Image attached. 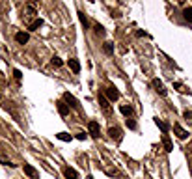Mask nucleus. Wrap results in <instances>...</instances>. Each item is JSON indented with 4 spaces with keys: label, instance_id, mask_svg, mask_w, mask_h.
<instances>
[{
    "label": "nucleus",
    "instance_id": "nucleus-10",
    "mask_svg": "<svg viewBox=\"0 0 192 179\" xmlns=\"http://www.w3.org/2000/svg\"><path fill=\"white\" fill-rule=\"evenodd\" d=\"M41 26H43V19L37 17V19H34V21L28 24V30H30V32H35V30H39Z\"/></svg>",
    "mask_w": 192,
    "mask_h": 179
},
{
    "label": "nucleus",
    "instance_id": "nucleus-31",
    "mask_svg": "<svg viewBox=\"0 0 192 179\" xmlns=\"http://www.w3.org/2000/svg\"><path fill=\"white\" fill-rule=\"evenodd\" d=\"M86 179H93V177H91V176H88V177H86Z\"/></svg>",
    "mask_w": 192,
    "mask_h": 179
},
{
    "label": "nucleus",
    "instance_id": "nucleus-17",
    "mask_svg": "<svg viewBox=\"0 0 192 179\" xmlns=\"http://www.w3.org/2000/svg\"><path fill=\"white\" fill-rule=\"evenodd\" d=\"M99 105L103 106L105 112H108V106H110V105H108V101H106V97H105L103 93H99Z\"/></svg>",
    "mask_w": 192,
    "mask_h": 179
},
{
    "label": "nucleus",
    "instance_id": "nucleus-8",
    "mask_svg": "<svg viewBox=\"0 0 192 179\" xmlns=\"http://www.w3.org/2000/svg\"><path fill=\"white\" fill-rule=\"evenodd\" d=\"M63 176H65V179H78V172L75 168H71V166H65L63 168Z\"/></svg>",
    "mask_w": 192,
    "mask_h": 179
},
{
    "label": "nucleus",
    "instance_id": "nucleus-25",
    "mask_svg": "<svg viewBox=\"0 0 192 179\" xmlns=\"http://www.w3.org/2000/svg\"><path fill=\"white\" fill-rule=\"evenodd\" d=\"M0 163H2L4 166H9V168H15V164H13V163H9V161H7V159H4V157H0Z\"/></svg>",
    "mask_w": 192,
    "mask_h": 179
},
{
    "label": "nucleus",
    "instance_id": "nucleus-13",
    "mask_svg": "<svg viewBox=\"0 0 192 179\" xmlns=\"http://www.w3.org/2000/svg\"><path fill=\"white\" fill-rule=\"evenodd\" d=\"M56 105H58V112H60V116H67V114H69V106H67L63 101H58Z\"/></svg>",
    "mask_w": 192,
    "mask_h": 179
},
{
    "label": "nucleus",
    "instance_id": "nucleus-5",
    "mask_svg": "<svg viewBox=\"0 0 192 179\" xmlns=\"http://www.w3.org/2000/svg\"><path fill=\"white\" fill-rule=\"evenodd\" d=\"M174 131H176V134H177V138H179V140H187V138H189V131H187V129H183L179 123H174Z\"/></svg>",
    "mask_w": 192,
    "mask_h": 179
},
{
    "label": "nucleus",
    "instance_id": "nucleus-7",
    "mask_svg": "<svg viewBox=\"0 0 192 179\" xmlns=\"http://www.w3.org/2000/svg\"><path fill=\"white\" fill-rule=\"evenodd\" d=\"M151 84H153V88L157 90V93H159V95H162V97H166V93H168V92L164 90V86H162V82H161L159 78H153V80H151Z\"/></svg>",
    "mask_w": 192,
    "mask_h": 179
},
{
    "label": "nucleus",
    "instance_id": "nucleus-14",
    "mask_svg": "<svg viewBox=\"0 0 192 179\" xmlns=\"http://www.w3.org/2000/svg\"><path fill=\"white\" fill-rule=\"evenodd\" d=\"M119 112H121L123 116H127V118H131L134 110H133V106H131V105H121V106H119Z\"/></svg>",
    "mask_w": 192,
    "mask_h": 179
},
{
    "label": "nucleus",
    "instance_id": "nucleus-30",
    "mask_svg": "<svg viewBox=\"0 0 192 179\" xmlns=\"http://www.w3.org/2000/svg\"><path fill=\"white\" fill-rule=\"evenodd\" d=\"M174 88H176V90H179V92H181V82H174Z\"/></svg>",
    "mask_w": 192,
    "mask_h": 179
},
{
    "label": "nucleus",
    "instance_id": "nucleus-21",
    "mask_svg": "<svg viewBox=\"0 0 192 179\" xmlns=\"http://www.w3.org/2000/svg\"><path fill=\"white\" fill-rule=\"evenodd\" d=\"M93 28H95V34H97V35H105V26H103V24L95 22V24H93Z\"/></svg>",
    "mask_w": 192,
    "mask_h": 179
},
{
    "label": "nucleus",
    "instance_id": "nucleus-27",
    "mask_svg": "<svg viewBox=\"0 0 192 179\" xmlns=\"http://www.w3.org/2000/svg\"><path fill=\"white\" fill-rule=\"evenodd\" d=\"M183 118H185V120H192V110H185V112H183Z\"/></svg>",
    "mask_w": 192,
    "mask_h": 179
},
{
    "label": "nucleus",
    "instance_id": "nucleus-18",
    "mask_svg": "<svg viewBox=\"0 0 192 179\" xmlns=\"http://www.w3.org/2000/svg\"><path fill=\"white\" fill-rule=\"evenodd\" d=\"M56 138H58V140H62V142H71V140H73V136H71V134H67V133H58V134H56Z\"/></svg>",
    "mask_w": 192,
    "mask_h": 179
},
{
    "label": "nucleus",
    "instance_id": "nucleus-4",
    "mask_svg": "<svg viewBox=\"0 0 192 179\" xmlns=\"http://www.w3.org/2000/svg\"><path fill=\"white\" fill-rule=\"evenodd\" d=\"M88 131H90V136H93V138H99V134H101V127H99L97 121H90Z\"/></svg>",
    "mask_w": 192,
    "mask_h": 179
},
{
    "label": "nucleus",
    "instance_id": "nucleus-19",
    "mask_svg": "<svg viewBox=\"0 0 192 179\" xmlns=\"http://www.w3.org/2000/svg\"><path fill=\"white\" fill-rule=\"evenodd\" d=\"M78 19H80V22H82V26H84V30H86V28H88V24H90V22H88L86 13H84V11H78Z\"/></svg>",
    "mask_w": 192,
    "mask_h": 179
},
{
    "label": "nucleus",
    "instance_id": "nucleus-28",
    "mask_svg": "<svg viewBox=\"0 0 192 179\" xmlns=\"http://www.w3.org/2000/svg\"><path fill=\"white\" fill-rule=\"evenodd\" d=\"M88 138V134H84V133H78L77 134V140H86Z\"/></svg>",
    "mask_w": 192,
    "mask_h": 179
},
{
    "label": "nucleus",
    "instance_id": "nucleus-15",
    "mask_svg": "<svg viewBox=\"0 0 192 179\" xmlns=\"http://www.w3.org/2000/svg\"><path fill=\"white\" fill-rule=\"evenodd\" d=\"M103 50H105V54L112 56V54H114V43H112V41H106V43L103 45Z\"/></svg>",
    "mask_w": 192,
    "mask_h": 179
},
{
    "label": "nucleus",
    "instance_id": "nucleus-23",
    "mask_svg": "<svg viewBox=\"0 0 192 179\" xmlns=\"http://www.w3.org/2000/svg\"><path fill=\"white\" fill-rule=\"evenodd\" d=\"M52 65H54V67H62V65H63V60L58 58V56H54V58H52Z\"/></svg>",
    "mask_w": 192,
    "mask_h": 179
},
{
    "label": "nucleus",
    "instance_id": "nucleus-1",
    "mask_svg": "<svg viewBox=\"0 0 192 179\" xmlns=\"http://www.w3.org/2000/svg\"><path fill=\"white\" fill-rule=\"evenodd\" d=\"M105 97H106V101H108V103H110V101L114 103V101H118V99H119V92H118L114 86H110V88H106V90H105Z\"/></svg>",
    "mask_w": 192,
    "mask_h": 179
},
{
    "label": "nucleus",
    "instance_id": "nucleus-24",
    "mask_svg": "<svg viewBox=\"0 0 192 179\" xmlns=\"http://www.w3.org/2000/svg\"><path fill=\"white\" fill-rule=\"evenodd\" d=\"M125 125H127V127H129L131 131H134V129H136V121H133V120H129V118H127V121H125Z\"/></svg>",
    "mask_w": 192,
    "mask_h": 179
},
{
    "label": "nucleus",
    "instance_id": "nucleus-6",
    "mask_svg": "<svg viewBox=\"0 0 192 179\" xmlns=\"http://www.w3.org/2000/svg\"><path fill=\"white\" fill-rule=\"evenodd\" d=\"M15 41H17L19 45H26V43L30 41V34H28V32H17V34H15Z\"/></svg>",
    "mask_w": 192,
    "mask_h": 179
},
{
    "label": "nucleus",
    "instance_id": "nucleus-3",
    "mask_svg": "<svg viewBox=\"0 0 192 179\" xmlns=\"http://www.w3.org/2000/svg\"><path fill=\"white\" fill-rule=\"evenodd\" d=\"M63 103H65L67 106H71V108H78V105H80V103H78V101L69 93V92H65V93H63Z\"/></svg>",
    "mask_w": 192,
    "mask_h": 179
},
{
    "label": "nucleus",
    "instance_id": "nucleus-9",
    "mask_svg": "<svg viewBox=\"0 0 192 179\" xmlns=\"http://www.w3.org/2000/svg\"><path fill=\"white\" fill-rule=\"evenodd\" d=\"M162 146H164V151H168V153L174 151V144H172V140H170L168 134H162Z\"/></svg>",
    "mask_w": 192,
    "mask_h": 179
},
{
    "label": "nucleus",
    "instance_id": "nucleus-22",
    "mask_svg": "<svg viewBox=\"0 0 192 179\" xmlns=\"http://www.w3.org/2000/svg\"><path fill=\"white\" fill-rule=\"evenodd\" d=\"M24 13H26V17H34V15H35V7H34L32 4H28V6H26V11H24Z\"/></svg>",
    "mask_w": 192,
    "mask_h": 179
},
{
    "label": "nucleus",
    "instance_id": "nucleus-16",
    "mask_svg": "<svg viewBox=\"0 0 192 179\" xmlns=\"http://www.w3.org/2000/svg\"><path fill=\"white\" fill-rule=\"evenodd\" d=\"M108 134H110L112 138H116V140H121V131H119L118 127H110V129H108Z\"/></svg>",
    "mask_w": 192,
    "mask_h": 179
},
{
    "label": "nucleus",
    "instance_id": "nucleus-26",
    "mask_svg": "<svg viewBox=\"0 0 192 179\" xmlns=\"http://www.w3.org/2000/svg\"><path fill=\"white\" fill-rule=\"evenodd\" d=\"M13 77H15V80H17V82H21V78H22V73H21L19 69H15V71H13Z\"/></svg>",
    "mask_w": 192,
    "mask_h": 179
},
{
    "label": "nucleus",
    "instance_id": "nucleus-32",
    "mask_svg": "<svg viewBox=\"0 0 192 179\" xmlns=\"http://www.w3.org/2000/svg\"><path fill=\"white\" fill-rule=\"evenodd\" d=\"M0 99H2V93H0Z\"/></svg>",
    "mask_w": 192,
    "mask_h": 179
},
{
    "label": "nucleus",
    "instance_id": "nucleus-11",
    "mask_svg": "<svg viewBox=\"0 0 192 179\" xmlns=\"http://www.w3.org/2000/svg\"><path fill=\"white\" fill-rule=\"evenodd\" d=\"M67 64H69V67H71L73 73H80V62H78L77 58H69Z\"/></svg>",
    "mask_w": 192,
    "mask_h": 179
},
{
    "label": "nucleus",
    "instance_id": "nucleus-12",
    "mask_svg": "<svg viewBox=\"0 0 192 179\" xmlns=\"http://www.w3.org/2000/svg\"><path fill=\"white\" fill-rule=\"evenodd\" d=\"M155 125L162 131V134H168V131H170V125L168 123H164L162 120H159V118H155Z\"/></svg>",
    "mask_w": 192,
    "mask_h": 179
},
{
    "label": "nucleus",
    "instance_id": "nucleus-20",
    "mask_svg": "<svg viewBox=\"0 0 192 179\" xmlns=\"http://www.w3.org/2000/svg\"><path fill=\"white\" fill-rule=\"evenodd\" d=\"M183 17H185L189 22H192V6H190V7H185V9H183Z\"/></svg>",
    "mask_w": 192,
    "mask_h": 179
},
{
    "label": "nucleus",
    "instance_id": "nucleus-2",
    "mask_svg": "<svg viewBox=\"0 0 192 179\" xmlns=\"http://www.w3.org/2000/svg\"><path fill=\"white\" fill-rule=\"evenodd\" d=\"M22 172H24V176H28V177H32V179H37L39 177V174H37V170L32 166V164H22Z\"/></svg>",
    "mask_w": 192,
    "mask_h": 179
},
{
    "label": "nucleus",
    "instance_id": "nucleus-29",
    "mask_svg": "<svg viewBox=\"0 0 192 179\" xmlns=\"http://www.w3.org/2000/svg\"><path fill=\"white\" fill-rule=\"evenodd\" d=\"M136 35H138V37H144V35H148V34H146L144 30H138V32H136Z\"/></svg>",
    "mask_w": 192,
    "mask_h": 179
}]
</instances>
